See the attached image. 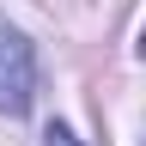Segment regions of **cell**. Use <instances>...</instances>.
Returning <instances> with one entry per match:
<instances>
[{"label": "cell", "instance_id": "6da1fadb", "mask_svg": "<svg viewBox=\"0 0 146 146\" xmlns=\"http://www.w3.org/2000/svg\"><path fill=\"white\" fill-rule=\"evenodd\" d=\"M31 98H36V61H31V43L0 18V110H6V116H25Z\"/></svg>", "mask_w": 146, "mask_h": 146}, {"label": "cell", "instance_id": "7a4b0ae2", "mask_svg": "<svg viewBox=\"0 0 146 146\" xmlns=\"http://www.w3.org/2000/svg\"><path fill=\"white\" fill-rule=\"evenodd\" d=\"M43 146H79V134H73V128H61V122H49V134H43Z\"/></svg>", "mask_w": 146, "mask_h": 146}, {"label": "cell", "instance_id": "3957f363", "mask_svg": "<svg viewBox=\"0 0 146 146\" xmlns=\"http://www.w3.org/2000/svg\"><path fill=\"white\" fill-rule=\"evenodd\" d=\"M140 55H146V31H140Z\"/></svg>", "mask_w": 146, "mask_h": 146}]
</instances>
